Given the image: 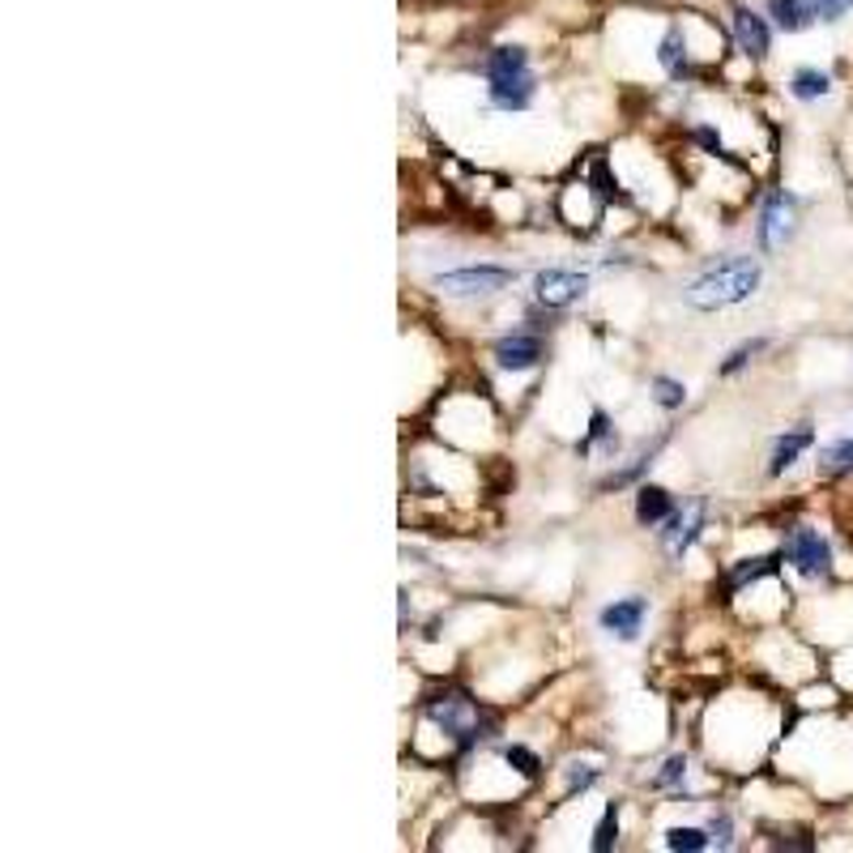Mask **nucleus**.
I'll return each instance as SVG.
<instances>
[{
    "instance_id": "obj_19",
    "label": "nucleus",
    "mask_w": 853,
    "mask_h": 853,
    "mask_svg": "<svg viewBox=\"0 0 853 853\" xmlns=\"http://www.w3.org/2000/svg\"><path fill=\"white\" fill-rule=\"evenodd\" d=\"M653 401H657L662 410H678V406L687 401V389H683L678 380H671V376H657V380H653Z\"/></svg>"
},
{
    "instance_id": "obj_15",
    "label": "nucleus",
    "mask_w": 853,
    "mask_h": 853,
    "mask_svg": "<svg viewBox=\"0 0 853 853\" xmlns=\"http://www.w3.org/2000/svg\"><path fill=\"white\" fill-rule=\"evenodd\" d=\"M525 65H530V56L521 47H496L487 56V77H517V73H525Z\"/></svg>"
},
{
    "instance_id": "obj_5",
    "label": "nucleus",
    "mask_w": 853,
    "mask_h": 853,
    "mask_svg": "<svg viewBox=\"0 0 853 853\" xmlns=\"http://www.w3.org/2000/svg\"><path fill=\"white\" fill-rule=\"evenodd\" d=\"M496 363L508 372H530L542 363V337L538 333H508L496 342Z\"/></svg>"
},
{
    "instance_id": "obj_14",
    "label": "nucleus",
    "mask_w": 853,
    "mask_h": 853,
    "mask_svg": "<svg viewBox=\"0 0 853 853\" xmlns=\"http://www.w3.org/2000/svg\"><path fill=\"white\" fill-rule=\"evenodd\" d=\"M832 90V77L819 69H798L789 77V95L794 99H802V103H811V99H823Z\"/></svg>"
},
{
    "instance_id": "obj_23",
    "label": "nucleus",
    "mask_w": 853,
    "mask_h": 853,
    "mask_svg": "<svg viewBox=\"0 0 853 853\" xmlns=\"http://www.w3.org/2000/svg\"><path fill=\"white\" fill-rule=\"evenodd\" d=\"M503 760H508V764H512L521 777H538V768H542V764H538V755H533L530 746H508V751H503Z\"/></svg>"
},
{
    "instance_id": "obj_22",
    "label": "nucleus",
    "mask_w": 853,
    "mask_h": 853,
    "mask_svg": "<svg viewBox=\"0 0 853 853\" xmlns=\"http://www.w3.org/2000/svg\"><path fill=\"white\" fill-rule=\"evenodd\" d=\"M760 351H768V337H755V342H743V346H739L734 355H730V358H725V363H721V376H734V372H739V367H746V363H751V358L760 355Z\"/></svg>"
},
{
    "instance_id": "obj_24",
    "label": "nucleus",
    "mask_w": 853,
    "mask_h": 853,
    "mask_svg": "<svg viewBox=\"0 0 853 853\" xmlns=\"http://www.w3.org/2000/svg\"><path fill=\"white\" fill-rule=\"evenodd\" d=\"M683 777H687V760H683V755H675V760H666V768L657 773V782H653V785H657V789H666V785L683 782Z\"/></svg>"
},
{
    "instance_id": "obj_11",
    "label": "nucleus",
    "mask_w": 853,
    "mask_h": 853,
    "mask_svg": "<svg viewBox=\"0 0 853 853\" xmlns=\"http://www.w3.org/2000/svg\"><path fill=\"white\" fill-rule=\"evenodd\" d=\"M811 440H816V431H811V427H798V431L782 435V440H777V448H773V465H768V474H785L789 465L811 448Z\"/></svg>"
},
{
    "instance_id": "obj_9",
    "label": "nucleus",
    "mask_w": 853,
    "mask_h": 853,
    "mask_svg": "<svg viewBox=\"0 0 853 853\" xmlns=\"http://www.w3.org/2000/svg\"><path fill=\"white\" fill-rule=\"evenodd\" d=\"M700 530H705V499H696V503H691L683 517H675V521H671V530H666V555H671V560H678V555H683V551L696 542V533H700Z\"/></svg>"
},
{
    "instance_id": "obj_10",
    "label": "nucleus",
    "mask_w": 853,
    "mask_h": 853,
    "mask_svg": "<svg viewBox=\"0 0 853 853\" xmlns=\"http://www.w3.org/2000/svg\"><path fill=\"white\" fill-rule=\"evenodd\" d=\"M533 99V77L530 73H517V77H491V103L503 111H521Z\"/></svg>"
},
{
    "instance_id": "obj_6",
    "label": "nucleus",
    "mask_w": 853,
    "mask_h": 853,
    "mask_svg": "<svg viewBox=\"0 0 853 853\" xmlns=\"http://www.w3.org/2000/svg\"><path fill=\"white\" fill-rule=\"evenodd\" d=\"M794 231V201L789 197H768V206L760 213V248H782Z\"/></svg>"
},
{
    "instance_id": "obj_20",
    "label": "nucleus",
    "mask_w": 853,
    "mask_h": 853,
    "mask_svg": "<svg viewBox=\"0 0 853 853\" xmlns=\"http://www.w3.org/2000/svg\"><path fill=\"white\" fill-rule=\"evenodd\" d=\"M666 845H671V850L696 853V850H705V845H709V837H705L700 828H671V832H666Z\"/></svg>"
},
{
    "instance_id": "obj_7",
    "label": "nucleus",
    "mask_w": 853,
    "mask_h": 853,
    "mask_svg": "<svg viewBox=\"0 0 853 853\" xmlns=\"http://www.w3.org/2000/svg\"><path fill=\"white\" fill-rule=\"evenodd\" d=\"M734 38H739V47H743L746 56H755V60H764V56H768V43H773V35H768V22H764V18H755L746 4L734 9Z\"/></svg>"
},
{
    "instance_id": "obj_26",
    "label": "nucleus",
    "mask_w": 853,
    "mask_h": 853,
    "mask_svg": "<svg viewBox=\"0 0 853 853\" xmlns=\"http://www.w3.org/2000/svg\"><path fill=\"white\" fill-rule=\"evenodd\" d=\"M709 832H712V841H717V845H730V819H725V816L712 819Z\"/></svg>"
},
{
    "instance_id": "obj_18",
    "label": "nucleus",
    "mask_w": 853,
    "mask_h": 853,
    "mask_svg": "<svg viewBox=\"0 0 853 853\" xmlns=\"http://www.w3.org/2000/svg\"><path fill=\"white\" fill-rule=\"evenodd\" d=\"M823 474H853V440H837L823 448Z\"/></svg>"
},
{
    "instance_id": "obj_21",
    "label": "nucleus",
    "mask_w": 853,
    "mask_h": 853,
    "mask_svg": "<svg viewBox=\"0 0 853 853\" xmlns=\"http://www.w3.org/2000/svg\"><path fill=\"white\" fill-rule=\"evenodd\" d=\"M614 841H619V807H606L602 823H598V832H594V853H606Z\"/></svg>"
},
{
    "instance_id": "obj_8",
    "label": "nucleus",
    "mask_w": 853,
    "mask_h": 853,
    "mask_svg": "<svg viewBox=\"0 0 853 853\" xmlns=\"http://www.w3.org/2000/svg\"><path fill=\"white\" fill-rule=\"evenodd\" d=\"M644 614H649V602H644V598H623V602H614L602 610V628L606 632H614V636L632 640L640 632V623H644Z\"/></svg>"
},
{
    "instance_id": "obj_25",
    "label": "nucleus",
    "mask_w": 853,
    "mask_h": 853,
    "mask_svg": "<svg viewBox=\"0 0 853 853\" xmlns=\"http://www.w3.org/2000/svg\"><path fill=\"white\" fill-rule=\"evenodd\" d=\"M816 9L823 18H841V13H850L853 0H816Z\"/></svg>"
},
{
    "instance_id": "obj_1",
    "label": "nucleus",
    "mask_w": 853,
    "mask_h": 853,
    "mask_svg": "<svg viewBox=\"0 0 853 853\" xmlns=\"http://www.w3.org/2000/svg\"><path fill=\"white\" fill-rule=\"evenodd\" d=\"M755 286H760V265H755V261H746V256H734V261H725V265L709 269L700 283H691V290H687V303H691V308H700V312L734 308V303H743V299L755 295Z\"/></svg>"
},
{
    "instance_id": "obj_17",
    "label": "nucleus",
    "mask_w": 853,
    "mask_h": 853,
    "mask_svg": "<svg viewBox=\"0 0 853 853\" xmlns=\"http://www.w3.org/2000/svg\"><path fill=\"white\" fill-rule=\"evenodd\" d=\"M662 65L671 69V77H687V73H691V65H687V52H683V38H678V31H671V35H666V43H662Z\"/></svg>"
},
{
    "instance_id": "obj_4",
    "label": "nucleus",
    "mask_w": 853,
    "mask_h": 853,
    "mask_svg": "<svg viewBox=\"0 0 853 853\" xmlns=\"http://www.w3.org/2000/svg\"><path fill=\"white\" fill-rule=\"evenodd\" d=\"M533 290H538V299L546 308H568V303H576L589 290V278L585 274H572V269H542Z\"/></svg>"
},
{
    "instance_id": "obj_3",
    "label": "nucleus",
    "mask_w": 853,
    "mask_h": 853,
    "mask_svg": "<svg viewBox=\"0 0 853 853\" xmlns=\"http://www.w3.org/2000/svg\"><path fill=\"white\" fill-rule=\"evenodd\" d=\"M435 283H440V290H448V295H487V290H499V286L512 283V269H496V265H469V269L440 274Z\"/></svg>"
},
{
    "instance_id": "obj_16",
    "label": "nucleus",
    "mask_w": 853,
    "mask_h": 853,
    "mask_svg": "<svg viewBox=\"0 0 853 853\" xmlns=\"http://www.w3.org/2000/svg\"><path fill=\"white\" fill-rule=\"evenodd\" d=\"M777 572V555H764V560H743V568L730 572V589H743L746 580H760V576H773Z\"/></svg>"
},
{
    "instance_id": "obj_13",
    "label": "nucleus",
    "mask_w": 853,
    "mask_h": 853,
    "mask_svg": "<svg viewBox=\"0 0 853 853\" xmlns=\"http://www.w3.org/2000/svg\"><path fill=\"white\" fill-rule=\"evenodd\" d=\"M768 13H773V22L782 26V31H807L811 26V18H816V4L811 0H768Z\"/></svg>"
},
{
    "instance_id": "obj_27",
    "label": "nucleus",
    "mask_w": 853,
    "mask_h": 853,
    "mask_svg": "<svg viewBox=\"0 0 853 853\" xmlns=\"http://www.w3.org/2000/svg\"><path fill=\"white\" fill-rule=\"evenodd\" d=\"M606 431H610V427H606V414H602V410H594V427H589V440H598V435H606ZM589 440H585V444H589ZM585 444H580V448H585Z\"/></svg>"
},
{
    "instance_id": "obj_12",
    "label": "nucleus",
    "mask_w": 853,
    "mask_h": 853,
    "mask_svg": "<svg viewBox=\"0 0 853 853\" xmlns=\"http://www.w3.org/2000/svg\"><path fill=\"white\" fill-rule=\"evenodd\" d=\"M675 512V499L666 487H640L636 491V521L640 525H657V521H666Z\"/></svg>"
},
{
    "instance_id": "obj_2",
    "label": "nucleus",
    "mask_w": 853,
    "mask_h": 853,
    "mask_svg": "<svg viewBox=\"0 0 853 853\" xmlns=\"http://www.w3.org/2000/svg\"><path fill=\"white\" fill-rule=\"evenodd\" d=\"M782 555L794 564V568L802 572V576H823V572L832 568V551H828V542H823L816 530H807V525L789 530Z\"/></svg>"
}]
</instances>
